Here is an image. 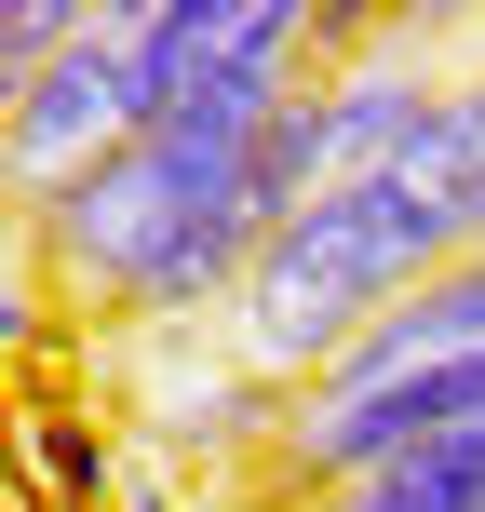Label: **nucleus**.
<instances>
[{
    "label": "nucleus",
    "mask_w": 485,
    "mask_h": 512,
    "mask_svg": "<svg viewBox=\"0 0 485 512\" xmlns=\"http://www.w3.org/2000/svg\"><path fill=\"white\" fill-rule=\"evenodd\" d=\"M270 243L256 216V149L230 135H122L95 176H68L41 216H14V256H41V283H68L81 310H108L122 337H216Z\"/></svg>",
    "instance_id": "f257e3e1"
},
{
    "label": "nucleus",
    "mask_w": 485,
    "mask_h": 512,
    "mask_svg": "<svg viewBox=\"0 0 485 512\" xmlns=\"http://www.w3.org/2000/svg\"><path fill=\"white\" fill-rule=\"evenodd\" d=\"M459 256L472 243L432 216V189L364 176V189H337V203L297 216V230L256 243V270H243L230 324H216V351H230L243 378H270V391H310V378H337L432 270H459Z\"/></svg>",
    "instance_id": "f03ea898"
},
{
    "label": "nucleus",
    "mask_w": 485,
    "mask_h": 512,
    "mask_svg": "<svg viewBox=\"0 0 485 512\" xmlns=\"http://www.w3.org/2000/svg\"><path fill=\"white\" fill-rule=\"evenodd\" d=\"M122 135H149V0H95L81 54H54L27 95H0V176H14V216H41L68 176H95Z\"/></svg>",
    "instance_id": "7ed1b4c3"
},
{
    "label": "nucleus",
    "mask_w": 485,
    "mask_h": 512,
    "mask_svg": "<svg viewBox=\"0 0 485 512\" xmlns=\"http://www.w3.org/2000/svg\"><path fill=\"white\" fill-rule=\"evenodd\" d=\"M283 512H485V418L432 432L418 459L351 472V486H310V499H283Z\"/></svg>",
    "instance_id": "20e7f679"
},
{
    "label": "nucleus",
    "mask_w": 485,
    "mask_h": 512,
    "mask_svg": "<svg viewBox=\"0 0 485 512\" xmlns=\"http://www.w3.org/2000/svg\"><path fill=\"white\" fill-rule=\"evenodd\" d=\"M391 176H405V189H432V216H445V230H459V243L485 256V54H472L459 81H445L432 135H418V149L391 162Z\"/></svg>",
    "instance_id": "39448f33"
},
{
    "label": "nucleus",
    "mask_w": 485,
    "mask_h": 512,
    "mask_svg": "<svg viewBox=\"0 0 485 512\" xmlns=\"http://www.w3.org/2000/svg\"><path fill=\"white\" fill-rule=\"evenodd\" d=\"M81 27H95V0H0V95H27L54 54H81Z\"/></svg>",
    "instance_id": "423d86ee"
},
{
    "label": "nucleus",
    "mask_w": 485,
    "mask_h": 512,
    "mask_svg": "<svg viewBox=\"0 0 485 512\" xmlns=\"http://www.w3.org/2000/svg\"><path fill=\"white\" fill-rule=\"evenodd\" d=\"M135 512H189V499H176V486H135Z\"/></svg>",
    "instance_id": "0eeeda50"
}]
</instances>
